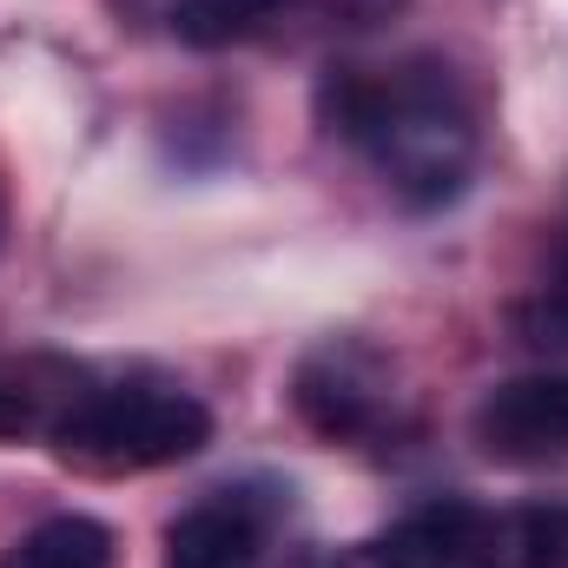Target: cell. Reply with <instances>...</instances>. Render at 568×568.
Returning a JSON list of instances; mask_svg holds the SVG:
<instances>
[{
	"mask_svg": "<svg viewBox=\"0 0 568 568\" xmlns=\"http://www.w3.org/2000/svg\"><path fill=\"white\" fill-rule=\"evenodd\" d=\"M469 436H476V449L489 463H516V469H536V463L568 456V371L496 384L476 404Z\"/></svg>",
	"mask_w": 568,
	"mask_h": 568,
	"instance_id": "cell-4",
	"label": "cell"
},
{
	"mask_svg": "<svg viewBox=\"0 0 568 568\" xmlns=\"http://www.w3.org/2000/svg\"><path fill=\"white\" fill-rule=\"evenodd\" d=\"M47 429L67 463L100 476H133L199 456L212 443V410L165 384H113V390H73V404Z\"/></svg>",
	"mask_w": 568,
	"mask_h": 568,
	"instance_id": "cell-2",
	"label": "cell"
},
{
	"mask_svg": "<svg viewBox=\"0 0 568 568\" xmlns=\"http://www.w3.org/2000/svg\"><path fill=\"white\" fill-rule=\"evenodd\" d=\"M549 317H556V331H568V239L556 252V272H549Z\"/></svg>",
	"mask_w": 568,
	"mask_h": 568,
	"instance_id": "cell-11",
	"label": "cell"
},
{
	"mask_svg": "<svg viewBox=\"0 0 568 568\" xmlns=\"http://www.w3.org/2000/svg\"><path fill=\"white\" fill-rule=\"evenodd\" d=\"M265 542V523L245 496H212L172 516L165 529V568H252Z\"/></svg>",
	"mask_w": 568,
	"mask_h": 568,
	"instance_id": "cell-5",
	"label": "cell"
},
{
	"mask_svg": "<svg viewBox=\"0 0 568 568\" xmlns=\"http://www.w3.org/2000/svg\"><path fill=\"white\" fill-rule=\"evenodd\" d=\"M291 404L324 443H364L390 424V404H397L390 364L377 351H364L357 337H331V344L304 351V364L291 377Z\"/></svg>",
	"mask_w": 568,
	"mask_h": 568,
	"instance_id": "cell-3",
	"label": "cell"
},
{
	"mask_svg": "<svg viewBox=\"0 0 568 568\" xmlns=\"http://www.w3.org/2000/svg\"><path fill=\"white\" fill-rule=\"evenodd\" d=\"M324 13H337V20H351V27H371V20H390L404 0H317Z\"/></svg>",
	"mask_w": 568,
	"mask_h": 568,
	"instance_id": "cell-10",
	"label": "cell"
},
{
	"mask_svg": "<svg viewBox=\"0 0 568 568\" xmlns=\"http://www.w3.org/2000/svg\"><path fill=\"white\" fill-rule=\"evenodd\" d=\"M0 232H7V205H0Z\"/></svg>",
	"mask_w": 568,
	"mask_h": 568,
	"instance_id": "cell-12",
	"label": "cell"
},
{
	"mask_svg": "<svg viewBox=\"0 0 568 568\" xmlns=\"http://www.w3.org/2000/svg\"><path fill=\"white\" fill-rule=\"evenodd\" d=\"M120 549H113V529L93 523V516H47L40 529H27L0 568H113Z\"/></svg>",
	"mask_w": 568,
	"mask_h": 568,
	"instance_id": "cell-7",
	"label": "cell"
},
{
	"mask_svg": "<svg viewBox=\"0 0 568 568\" xmlns=\"http://www.w3.org/2000/svg\"><path fill=\"white\" fill-rule=\"evenodd\" d=\"M317 113L331 133L364 145L384 185L417 212L463 199L476 172V113L449 80V67L436 60H410L390 73L331 67L317 80Z\"/></svg>",
	"mask_w": 568,
	"mask_h": 568,
	"instance_id": "cell-1",
	"label": "cell"
},
{
	"mask_svg": "<svg viewBox=\"0 0 568 568\" xmlns=\"http://www.w3.org/2000/svg\"><path fill=\"white\" fill-rule=\"evenodd\" d=\"M476 536H483V509L443 496L410 509L390 536H377L364 549V568H463L476 556Z\"/></svg>",
	"mask_w": 568,
	"mask_h": 568,
	"instance_id": "cell-6",
	"label": "cell"
},
{
	"mask_svg": "<svg viewBox=\"0 0 568 568\" xmlns=\"http://www.w3.org/2000/svg\"><path fill=\"white\" fill-rule=\"evenodd\" d=\"M291 0H172V33L185 47H232V40H252L278 20Z\"/></svg>",
	"mask_w": 568,
	"mask_h": 568,
	"instance_id": "cell-8",
	"label": "cell"
},
{
	"mask_svg": "<svg viewBox=\"0 0 568 568\" xmlns=\"http://www.w3.org/2000/svg\"><path fill=\"white\" fill-rule=\"evenodd\" d=\"M40 424V390L27 384V371H0V436Z\"/></svg>",
	"mask_w": 568,
	"mask_h": 568,
	"instance_id": "cell-9",
	"label": "cell"
}]
</instances>
